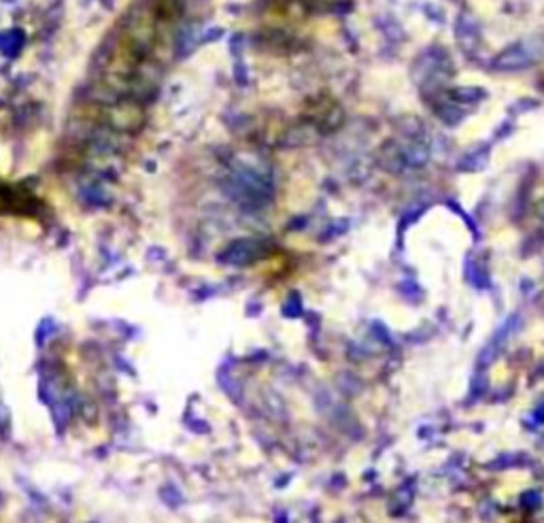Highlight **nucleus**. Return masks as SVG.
Wrapping results in <instances>:
<instances>
[{"instance_id": "nucleus-1", "label": "nucleus", "mask_w": 544, "mask_h": 523, "mask_svg": "<svg viewBox=\"0 0 544 523\" xmlns=\"http://www.w3.org/2000/svg\"><path fill=\"white\" fill-rule=\"evenodd\" d=\"M542 54H544V47L540 45V40H534V38L519 40L493 58L491 69L499 73H517V71L534 67V64L542 58Z\"/></svg>"}, {"instance_id": "nucleus-4", "label": "nucleus", "mask_w": 544, "mask_h": 523, "mask_svg": "<svg viewBox=\"0 0 544 523\" xmlns=\"http://www.w3.org/2000/svg\"><path fill=\"white\" fill-rule=\"evenodd\" d=\"M485 96V92L481 90V87H455V90H451V98L455 102H476V100H481Z\"/></svg>"}, {"instance_id": "nucleus-5", "label": "nucleus", "mask_w": 544, "mask_h": 523, "mask_svg": "<svg viewBox=\"0 0 544 523\" xmlns=\"http://www.w3.org/2000/svg\"><path fill=\"white\" fill-rule=\"evenodd\" d=\"M21 43H24V32L21 30H9V32H5L3 36H0V45H3V49L7 51V54H15V51H19V47H21Z\"/></svg>"}, {"instance_id": "nucleus-6", "label": "nucleus", "mask_w": 544, "mask_h": 523, "mask_svg": "<svg viewBox=\"0 0 544 523\" xmlns=\"http://www.w3.org/2000/svg\"><path fill=\"white\" fill-rule=\"evenodd\" d=\"M440 119L447 121L449 126H455V124H460L462 117H464V111L457 104H442V108L438 111Z\"/></svg>"}, {"instance_id": "nucleus-2", "label": "nucleus", "mask_w": 544, "mask_h": 523, "mask_svg": "<svg viewBox=\"0 0 544 523\" xmlns=\"http://www.w3.org/2000/svg\"><path fill=\"white\" fill-rule=\"evenodd\" d=\"M455 38L457 45L466 56H472L478 45H481V28H478V19L470 11H462L455 21Z\"/></svg>"}, {"instance_id": "nucleus-3", "label": "nucleus", "mask_w": 544, "mask_h": 523, "mask_svg": "<svg viewBox=\"0 0 544 523\" xmlns=\"http://www.w3.org/2000/svg\"><path fill=\"white\" fill-rule=\"evenodd\" d=\"M402 160L404 164L408 166H423L429 158V149L425 143H419V141H410L408 145H404L402 149Z\"/></svg>"}]
</instances>
